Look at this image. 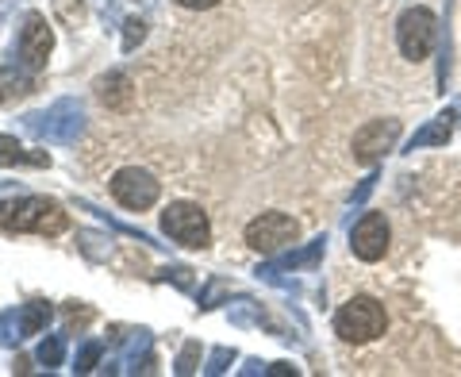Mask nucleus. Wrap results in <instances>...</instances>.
<instances>
[{"mask_svg": "<svg viewBox=\"0 0 461 377\" xmlns=\"http://www.w3.org/2000/svg\"><path fill=\"white\" fill-rule=\"evenodd\" d=\"M0 231H8V235H27V231L58 235V231H66V212L50 197H16L0 205Z\"/></svg>", "mask_w": 461, "mask_h": 377, "instance_id": "1", "label": "nucleus"}, {"mask_svg": "<svg viewBox=\"0 0 461 377\" xmlns=\"http://www.w3.org/2000/svg\"><path fill=\"white\" fill-rule=\"evenodd\" d=\"M23 127L39 143H77L85 135V105L74 97H62L50 108L23 115Z\"/></svg>", "mask_w": 461, "mask_h": 377, "instance_id": "2", "label": "nucleus"}, {"mask_svg": "<svg viewBox=\"0 0 461 377\" xmlns=\"http://www.w3.org/2000/svg\"><path fill=\"white\" fill-rule=\"evenodd\" d=\"M384 327H388L384 304L373 297H350L335 312V336L342 343H373L384 336Z\"/></svg>", "mask_w": 461, "mask_h": 377, "instance_id": "3", "label": "nucleus"}, {"mask_svg": "<svg viewBox=\"0 0 461 377\" xmlns=\"http://www.w3.org/2000/svg\"><path fill=\"white\" fill-rule=\"evenodd\" d=\"M162 231L173 243L189 246V251H208L212 246V224H208L204 208L193 205V200H173L162 212Z\"/></svg>", "mask_w": 461, "mask_h": 377, "instance_id": "4", "label": "nucleus"}, {"mask_svg": "<svg viewBox=\"0 0 461 377\" xmlns=\"http://www.w3.org/2000/svg\"><path fill=\"white\" fill-rule=\"evenodd\" d=\"M438 39V20L430 8H408L403 16L396 20V42H400V54L411 58V62H423V58L430 54V47H435Z\"/></svg>", "mask_w": 461, "mask_h": 377, "instance_id": "5", "label": "nucleus"}, {"mask_svg": "<svg viewBox=\"0 0 461 377\" xmlns=\"http://www.w3.org/2000/svg\"><path fill=\"white\" fill-rule=\"evenodd\" d=\"M296 235H300V224L285 212H262L258 220L247 224V246H254V251H262V254L285 251Z\"/></svg>", "mask_w": 461, "mask_h": 377, "instance_id": "6", "label": "nucleus"}, {"mask_svg": "<svg viewBox=\"0 0 461 377\" xmlns=\"http://www.w3.org/2000/svg\"><path fill=\"white\" fill-rule=\"evenodd\" d=\"M112 197L120 200L127 212H147L158 200V181L147 170L123 166V170H115V178H112Z\"/></svg>", "mask_w": 461, "mask_h": 377, "instance_id": "7", "label": "nucleus"}, {"mask_svg": "<svg viewBox=\"0 0 461 377\" xmlns=\"http://www.w3.org/2000/svg\"><path fill=\"white\" fill-rule=\"evenodd\" d=\"M47 324H50V304L47 300H27V304H20V308L0 316V343L20 346L27 336H39Z\"/></svg>", "mask_w": 461, "mask_h": 377, "instance_id": "8", "label": "nucleus"}, {"mask_svg": "<svg viewBox=\"0 0 461 377\" xmlns=\"http://www.w3.org/2000/svg\"><path fill=\"white\" fill-rule=\"evenodd\" d=\"M400 139V120H369L362 132L354 135V158L362 166H377L381 158L396 147Z\"/></svg>", "mask_w": 461, "mask_h": 377, "instance_id": "9", "label": "nucleus"}, {"mask_svg": "<svg viewBox=\"0 0 461 377\" xmlns=\"http://www.w3.org/2000/svg\"><path fill=\"white\" fill-rule=\"evenodd\" d=\"M54 51V35L47 20L39 16V12H32V16L23 20V32H20V42H16V62H23L32 74H39L42 66H47V58Z\"/></svg>", "mask_w": 461, "mask_h": 377, "instance_id": "10", "label": "nucleus"}, {"mask_svg": "<svg viewBox=\"0 0 461 377\" xmlns=\"http://www.w3.org/2000/svg\"><path fill=\"white\" fill-rule=\"evenodd\" d=\"M350 251L362 262H381L388 251V220L381 212H366L350 231Z\"/></svg>", "mask_w": 461, "mask_h": 377, "instance_id": "11", "label": "nucleus"}, {"mask_svg": "<svg viewBox=\"0 0 461 377\" xmlns=\"http://www.w3.org/2000/svg\"><path fill=\"white\" fill-rule=\"evenodd\" d=\"M323 251H327V239L320 235V239H312L304 251H288L281 258H273V262L258 266V278H273V273H281V270H312V266H320Z\"/></svg>", "mask_w": 461, "mask_h": 377, "instance_id": "12", "label": "nucleus"}, {"mask_svg": "<svg viewBox=\"0 0 461 377\" xmlns=\"http://www.w3.org/2000/svg\"><path fill=\"white\" fill-rule=\"evenodd\" d=\"M27 93H35V78L23 62L12 58L8 66H0V105H16Z\"/></svg>", "mask_w": 461, "mask_h": 377, "instance_id": "13", "label": "nucleus"}, {"mask_svg": "<svg viewBox=\"0 0 461 377\" xmlns=\"http://www.w3.org/2000/svg\"><path fill=\"white\" fill-rule=\"evenodd\" d=\"M139 358H150V331H147V327L131 331V339H127L123 354L112 358V362H104V373H139V370H142Z\"/></svg>", "mask_w": 461, "mask_h": 377, "instance_id": "14", "label": "nucleus"}, {"mask_svg": "<svg viewBox=\"0 0 461 377\" xmlns=\"http://www.w3.org/2000/svg\"><path fill=\"white\" fill-rule=\"evenodd\" d=\"M5 166H50L47 151H23L16 135H0V170Z\"/></svg>", "mask_w": 461, "mask_h": 377, "instance_id": "15", "label": "nucleus"}, {"mask_svg": "<svg viewBox=\"0 0 461 377\" xmlns=\"http://www.w3.org/2000/svg\"><path fill=\"white\" fill-rule=\"evenodd\" d=\"M454 135V124H450V112H442L438 120H430L427 127H420V132L411 135L408 143V151H423V147H446Z\"/></svg>", "mask_w": 461, "mask_h": 377, "instance_id": "16", "label": "nucleus"}, {"mask_svg": "<svg viewBox=\"0 0 461 377\" xmlns=\"http://www.w3.org/2000/svg\"><path fill=\"white\" fill-rule=\"evenodd\" d=\"M96 89H100V100H104L108 108H127V105H131V97H135L131 78L120 74V69H115V74H108V78H100Z\"/></svg>", "mask_w": 461, "mask_h": 377, "instance_id": "17", "label": "nucleus"}, {"mask_svg": "<svg viewBox=\"0 0 461 377\" xmlns=\"http://www.w3.org/2000/svg\"><path fill=\"white\" fill-rule=\"evenodd\" d=\"M35 358H39V362H42V366H47V370L62 366V358H66V336H47V339L39 343Z\"/></svg>", "mask_w": 461, "mask_h": 377, "instance_id": "18", "label": "nucleus"}, {"mask_svg": "<svg viewBox=\"0 0 461 377\" xmlns=\"http://www.w3.org/2000/svg\"><path fill=\"white\" fill-rule=\"evenodd\" d=\"M100 354H104V343H96V339H89L77 351V358H74V373H93L96 366H100Z\"/></svg>", "mask_w": 461, "mask_h": 377, "instance_id": "19", "label": "nucleus"}, {"mask_svg": "<svg viewBox=\"0 0 461 377\" xmlns=\"http://www.w3.org/2000/svg\"><path fill=\"white\" fill-rule=\"evenodd\" d=\"M230 362H235V346H215L204 370H208L212 377H215V373H227V370H230Z\"/></svg>", "mask_w": 461, "mask_h": 377, "instance_id": "20", "label": "nucleus"}, {"mask_svg": "<svg viewBox=\"0 0 461 377\" xmlns=\"http://www.w3.org/2000/svg\"><path fill=\"white\" fill-rule=\"evenodd\" d=\"M142 39H147V23L135 20V16H131V20H123V51H135Z\"/></svg>", "mask_w": 461, "mask_h": 377, "instance_id": "21", "label": "nucleus"}, {"mask_svg": "<svg viewBox=\"0 0 461 377\" xmlns=\"http://www.w3.org/2000/svg\"><path fill=\"white\" fill-rule=\"evenodd\" d=\"M162 281H173L177 289H193V270L189 266H166L162 270Z\"/></svg>", "mask_w": 461, "mask_h": 377, "instance_id": "22", "label": "nucleus"}, {"mask_svg": "<svg viewBox=\"0 0 461 377\" xmlns=\"http://www.w3.org/2000/svg\"><path fill=\"white\" fill-rule=\"evenodd\" d=\"M196 358H200V343H185V351L177 354V373H196Z\"/></svg>", "mask_w": 461, "mask_h": 377, "instance_id": "23", "label": "nucleus"}, {"mask_svg": "<svg viewBox=\"0 0 461 377\" xmlns=\"http://www.w3.org/2000/svg\"><path fill=\"white\" fill-rule=\"evenodd\" d=\"M373 181H377V173H373V178H366V181H362V188H357V193L350 197V205H362V200L373 193Z\"/></svg>", "mask_w": 461, "mask_h": 377, "instance_id": "24", "label": "nucleus"}, {"mask_svg": "<svg viewBox=\"0 0 461 377\" xmlns=\"http://www.w3.org/2000/svg\"><path fill=\"white\" fill-rule=\"evenodd\" d=\"M181 8H193V12H200V8H212V5H220V0H177Z\"/></svg>", "mask_w": 461, "mask_h": 377, "instance_id": "25", "label": "nucleus"}, {"mask_svg": "<svg viewBox=\"0 0 461 377\" xmlns=\"http://www.w3.org/2000/svg\"><path fill=\"white\" fill-rule=\"evenodd\" d=\"M266 373H296V366H288V362H273Z\"/></svg>", "mask_w": 461, "mask_h": 377, "instance_id": "26", "label": "nucleus"}]
</instances>
